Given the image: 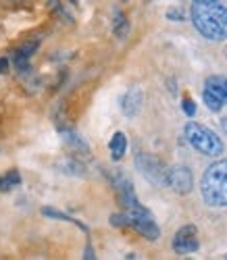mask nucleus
<instances>
[{"mask_svg":"<svg viewBox=\"0 0 227 260\" xmlns=\"http://www.w3.org/2000/svg\"><path fill=\"white\" fill-rule=\"evenodd\" d=\"M190 15L196 27L206 40H227V9L215 0H196L190 6Z\"/></svg>","mask_w":227,"mask_h":260,"instance_id":"nucleus-1","label":"nucleus"},{"mask_svg":"<svg viewBox=\"0 0 227 260\" xmlns=\"http://www.w3.org/2000/svg\"><path fill=\"white\" fill-rule=\"evenodd\" d=\"M202 200L213 208L227 206V159L213 162L202 175Z\"/></svg>","mask_w":227,"mask_h":260,"instance_id":"nucleus-2","label":"nucleus"},{"mask_svg":"<svg viewBox=\"0 0 227 260\" xmlns=\"http://www.w3.org/2000/svg\"><path fill=\"white\" fill-rule=\"evenodd\" d=\"M186 140L190 141V146H194L198 152L206 156H219L223 152V141L219 140L215 131H210L208 127L200 123H186Z\"/></svg>","mask_w":227,"mask_h":260,"instance_id":"nucleus-3","label":"nucleus"},{"mask_svg":"<svg viewBox=\"0 0 227 260\" xmlns=\"http://www.w3.org/2000/svg\"><path fill=\"white\" fill-rule=\"evenodd\" d=\"M123 212H125V217H127V225L134 227V229L140 235H144L146 240L154 241V240L161 238V229H159V225L154 223V217L150 215V210L142 206V204L136 208H131V210H123Z\"/></svg>","mask_w":227,"mask_h":260,"instance_id":"nucleus-4","label":"nucleus"},{"mask_svg":"<svg viewBox=\"0 0 227 260\" xmlns=\"http://www.w3.org/2000/svg\"><path fill=\"white\" fill-rule=\"evenodd\" d=\"M205 104L217 113L227 104V77L223 75H213L205 81V92H202Z\"/></svg>","mask_w":227,"mask_h":260,"instance_id":"nucleus-5","label":"nucleus"},{"mask_svg":"<svg viewBox=\"0 0 227 260\" xmlns=\"http://www.w3.org/2000/svg\"><path fill=\"white\" fill-rule=\"evenodd\" d=\"M136 167L140 169V173H142L148 181H152L156 185H167V169L163 167V162L159 159H154L152 154L138 152Z\"/></svg>","mask_w":227,"mask_h":260,"instance_id":"nucleus-6","label":"nucleus"},{"mask_svg":"<svg viewBox=\"0 0 227 260\" xmlns=\"http://www.w3.org/2000/svg\"><path fill=\"white\" fill-rule=\"evenodd\" d=\"M167 185L173 190L175 194H190L192 185H194V177L192 171L186 164H175L167 171Z\"/></svg>","mask_w":227,"mask_h":260,"instance_id":"nucleus-7","label":"nucleus"},{"mask_svg":"<svg viewBox=\"0 0 227 260\" xmlns=\"http://www.w3.org/2000/svg\"><path fill=\"white\" fill-rule=\"evenodd\" d=\"M198 231L194 225H186L182 227L175 238H173V250L177 252V254H192V252L198 250Z\"/></svg>","mask_w":227,"mask_h":260,"instance_id":"nucleus-8","label":"nucleus"},{"mask_svg":"<svg viewBox=\"0 0 227 260\" xmlns=\"http://www.w3.org/2000/svg\"><path fill=\"white\" fill-rule=\"evenodd\" d=\"M144 104V92L140 88H129L121 98V110L125 117H136Z\"/></svg>","mask_w":227,"mask_h":260,"instance_id":"nucleus-9","label":"nucleus"},{"mask_svg":"<svg viewBox=\"0 0 227 260\" xmlns=\"http://www.w3.org/2000/svg\"><path fill=\"white\" fill-rule=\"evenodd\" d=\"M36 50H38V40H29L23 46H19V50H15V67H17L19 73L29 71V59Z\"/></svg>","mask_w":227,"mask_h":260,"instance_id":"nucleus-10","label":"nucleus"},{"mask_svg":"<svg viewBox=\"0 0 227 260\" xmlns=\"http://www.w3.org/2000/svg\"><path fill=\"white\" fill-rule=\"evenodd\" d=\"M108 150H111L113 160H121L123 159L125 150H127V138H125L123 131H117L115 136H113L111 144H108Z\"/></svg>","mask_w":227,"mask_h":260,"instance_id":"nucleus-11","label":"nucleus"},{"mask_svg":"<svg viewBox=\"0 0 227 260\" xmlns=\"http://www.w3.org/2000/svg\"><path fill=\"white\" fill-rule=\"evenodd\" d=\"M61 136H62V140H65L67 146H71V148H75V150H80V152H90L85 140L77 131H73V129H61Z\"/></svg>","mask_w":227,"mask_h":260,"instance_id":"nucleus-12","label":"nucleus"},{"mask_svg":"<svg viewBox=\"0 0 227 260\" xmlns=\"http://www.w3.org/2000/svg\"><path fill=\"white\" fill-rule=\"evenodd\" d=\"M57 169L65 175H83V164L80 160H75L73 156H62L57 162Z\"/></svg>","mask_w":227,"mask_h":260,"instance_id":"nucleus-13","label":"nucleus"},{"mask_svg":"<svg viewBox=\"0 0 227 260\" xmlns=\"http://www.w3.org/2000/svg\"><path fill=\"white\" fill-rule=\"evenodd\" d=\"M42 215H44V217H50V219H61V220H69V223H75V225L80 227L82 231H88V227H85L83 223H80V220L71 219V217H69V215H62V212L54 210V208H50V206H44V208H42Z\"/></svg>","mask_w":227,"mask_h":260,"instance_id":"nucleus-14","label":"nucleus"},{"mask_svg":"<svg viewBox=\"0 0 227 260\" xmlns=\"http://www.w3.org/2000/svg\"><path fill=\"white\" fill-rule=\"evenodd\" d=\"M17 185H21V175L15 169H11L4 175V192H11V187H17Z\"/></svg>","mask_w":227,"mask_h":260,"instance_id":"nucleus-15","label":"nucleus"},{"mask_svg":"<svg viewBox=\"0 0 227 260\" xmlns=\"http://www.w3.org/2000/svg\"><path fill=\"white\" fill-rule=\"evenodd\" d=\"M125 34H127V21H125V17L119 13L115 19V36L117 38H125Z\"/></svg>","mask_w":227,"mask_h":260,"instance_id":"nucleus-16","label":"nucleus"},{"mask_svg":"<svg viewBox=\"0 0 227 260\" xmlns=\"http://www.w3.org/2000/svg\"><path fill=\"white\" fill-rule=\"evenodd\" d=\"M184 113L187 115V117H194L196 115V104H194V100H190V98H184Z\"/></svg>","mask_w":227,"mask_h":260,"instance_id":"nucleus-17","label":"nucleus"},{"mask_svg":"<svg viewBox=\"0 0 227 260\" xmlns=\"http://www.w3.org/2000/svg\"><path fill=\"white\" fill-rule=\"evenodd\" d=\"M111 223L115 227H125V225H127V217H125V212H121V215H113L111 217Z\"/></svg>","mask_w":227,"mask_h":260,"instance_id":"nucleus-18","label":"nucleus"},{"mask_svg":"<svg viewBox=\"0 0 227 260\" xmlns=\"http://www.w3.org/2000/svg\"><path fill=\"white\" fill-rule=\"evenodd\" d=\"M83 260H96V254H94V248L90 246V243L83 250Z\"/></svg>","mask_w":227,"mask_h":260,"instance_id":"nucleus-19","label":"nucleus"},{"mask_svg":"<svg viewBox=\"0 0 227 260\" xmlns=\"http://www.w3.org/2000/svg\"><path fill=\"white\" fill-rule=\"evenodd\" d=\"M6 69H9V60L0 57V75H2V73H6Z\"/></svg>","mask_w":227,"mask_h":260,"instance_id":"nucleus-20","label":"nucleus"},{"mask_svg":"<svg viewBox=\"0 0 227 260\" xmlns=\"http://www.w3.org/2000/svg\"><path fill=\"white\" fill-rule=\"evenodd\" d=\"M0 192H4V179L0 177Z\"/></svg>","mask_w":227,"mask_h":260,"instance_id":"nucleus-21","label":"nucleus"},{"mask_svg":"<svg viewBox=\"0 0 227 260\" xmlns=\"http://www.w3.org/2000/svg\"><path fill=\"white\" fill-rule=\"evenodd\" d=\"M221 127L227 131V119H223V121H221Z\"/></svg>","mask_w":227,"mask_h":260,"instance_id":"nucleus-22","label":"nucleus"}]
</instances>
